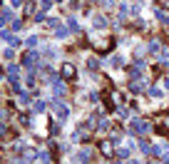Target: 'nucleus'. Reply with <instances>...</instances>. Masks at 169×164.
<instances>
[{"mask_svg":"<svg viewBox=\"0 0 169 164\" xmlns=\"http://www.w3.org/2000/svg\"><path fill=\"white\" fill-rule=\"evenodd\" d=\"M80 30V25H77V20H70V32H77Z\"/></svg>","mask_w":169,"mask_h":164,"instance_id":"nucleus-15","label":"nucleus"},{"mask_svg":"<svg viewBox=\"0 0 169 164\" xmlns=\"http://www.w3.org/2000/svg\"><path fill=\"white\" fill-rule=\"evenodd\" d=\"M92 23H95V27H102V25H104V18H102V15H95Z\"/></svg>","mask_w":169,"mask_h":164,"instance_id":"nucleus-12","label":"nucleus"},{"mask_svg":"<svg viewBox=\"0 0 169 164\" xmlns=\"http://www.w3.org/2000/svg\"><path fill=\"white\" fill-rule=\"evenodd\" d=\"M112 65L119 67V65H122V57H119V55H117V57H112Z\"/></svg>","mask_w":169,"mask_h":164,"instance_id":"nucleus-21","label":"nucleus"},{"mask_svg":"<svg viewBox=\"0 0 169 164\" xmlns=\"http://www.w3.org/2000/svg\"><path fill=\"white\" fill-rule=\"evenodd\" d=\"M0 18H3V23H8V20H10V10L5 8V10H3V15H0Z\"/></svg>","mask_w":169,"mask_h":164,"instance_id":"nucleus-18","label":"nucleus"},{"mask_svg":"<svg viewBox=\"0 0 169 164\" xmlns=\"http://www.w3.org/2000/svg\"><path fill=\"white\" fill-rule=\"evenodd\" d=\"M127 154H129V149H127V147H119L117 149V157H127Z\"/></svg>","mask_w":169,"mask_h":164,"instance_id":"nucleus-16","label":"nucleus"},{"mask_svg":"<svg viewBox=\"0 0 169 164\" xmlns=\"http://www.w3.org/2000/svg\"><path fill=\"white\" fill-rule=\"evenodd\" d=\"M149 129H152V124L147 122V119H134V122H132V132H134V134H144Z\"/></svg>","mask_w":169,"mask_h":164,"instance_id":"nucleus-1","label":"nucleus"},{"mask_svg":"<svg viewBox=\"0 0 169 164\" xmlns=\"http://www.w3.org/2000/svg\"><path fill=\"white\" fill-rule=\"evenodd\" d=\"M152 164H159V162H152Z\"/></svg>","mask_w":169,"mask_h":164,"instance_id":"nucleus-24","label":"nucleus"},{"mask_svg":"<svg viewBox=\"0 0 169 164\" xmlns=\"http://www.w3.org/2000/svg\"><path fill=\"white\" fill-rule=\"evenodd\" d=\"M149 95L152 97H162V90L159 87H149Z\"/></svg>","mask_w":169,"mask_h":164,"instance_id":"nucleus-14","label":"nucleus"},{"mask_svg":"<svg viewBox=\"0 0 169 164\" xmlns=\"http://www.w3.org/2000/svg\"><path fill=\"white\" fill-rule=\"evenodd\" d=\"M129 87H132V92H142V90H144V85L139 82V80H134V82L129 85Z\"/></svg>","mask_w":169,"mask_h":164,"instance_id":"nucleus-8","label":"nucleus"},{"mask_svg":"<svg viewBox=\"0 0 169 164\" xmlns=\"http://www.w3.org/2000/svg\"><path fill=\"white\" fill-rule=\"evenodd\" d=\"M129 164H139V162H129Z\"/></svg>","mask_w":169,"mask_h":164,"instance_id":"nucleus-23","label":"nucleus"},{"mask_svg":"<svg viewBox=\"0 0 169 164\" xmlns=\"http://www.w3.org/2000/svg\"><path fill=\"white\" fill-rule=\"evenodd\" d=\"M8 77H10V80H18V67H15V65L8 67Z\"/></svg>","mask_w":169,"mask_h":164,"instance_id":"nucleus-9","label":"nucleus"},{"mask_svg":"<svg viewBox=\"0 0 169 164\" xmlns=\"http://www.w3.org/2000/svg\"><path fill=\"white\" fill-rule=\"evenodd\" d=\"M25 15H35V3H27L25 5Z\"/></svg>","mask_w":169,"mask_h":164,"instance_id":"nucleus-10","label":"nucleus"},{"mask_svg":"<svg viewBox=\"0 0 169 164\" xmlns=\"http://www.w3.org/2000/svg\"><path fill=\"white\" fill-rule=\"evenodd\" d=\"M55 32H57V38H65V35L70 32V27H62V25H60V27H57V30H55Z\"/></svg>","mask_w":169,"mask_h":164,"instance_id":"nucleus-11","label":"nucleus"},{"mask_svg":"<svg viewBox=\"0 0 169 164\" xmlns=\"http://www.w3.org/2000/svg\"><path fill=\"white\" fill-rule=\"evenodd\" d=\"M115 164H119V162H115Z\"/></svg>","mask_w":169,"mask_h":164,"instance_id":"nucleus-25","label":"nucleus"},{"mask_svg":"<svg viewBox=\"0 0 169 164\" xmlns=\"http://www.w3.org/2000/svg\"><path fill=\"white\" fill-rule=\"evenodd\" d=\"M27 102H30V97H27L25 92H20V104H27Z\"/></svg>","mask_w":169,"mask_h":164,"instance_id":"nucleus-17","label":"nucleus"},{"mask_svg":"<svg viewBox=\"0 0 169 164\" xmlns=\"http://www.w3.org/2000/svg\"><path fill=\"white\" fill-rule=\"evenodd\" d=\"M52 90H55V95H65V85H62L60 80H55V85H52Z\"/></svg>","mask_w":169,"mask_h":164,"instance_id":"nucleus-6","label":"nucleus"},{"mask_svg":"<svg viewBox=\"0 0 169 164\" xmlns=\"http://www.w3.org/2000/svg\"><path fill=\"white\" fill-rule=\"evenodd\" d=\"M62 77H65V80H72V77H75V67L70 65V62L62 65Z\"/></svg>","mask_w":169,"mask_h":164,"instance_id":"nucleus-3","label":"nucleus"},{"mask_svg":"<svg viewBox=\"0 0 169 164\" xmlns=\"http://www.w3.org/2000/svg\"><path fill=\"white\" fill-rule=\"evenodd\" d=\"M100 152L104 157H112V144H109V142H102V144H100Z\"/></svg>","mask_w":169,"mask_h":164,"instance_id":"nucleus-5","label":"nucleus"},{"mask_svg":"<svg viewBox=\"0 0 169 164\" xmlns=\"http://www.w3.org/2000/svg\"><path fill=\"white\" fill-rule=\"evenodd\" d=\"M37 62H40V60H37V55H35V52H27V55H25V65H27V67H35Z\"/></svg>","mask_w":169,"mask_h":164,"instance_id":"nucleus-4","label":"nucleus"},{"mask_svg":"<svg viewBox=\"0 0 169 164\" xmlns=\"http://www.w3.org/2000/svg\"><path fill=\"white\" fill-rule=\"evenodd\" d=\"M157 50H159V42H157V40H154V42H152V45H149V52H157Z\"/></svg>","mask_w":169,"mask_h":164,"instance_id":"nucleus-20","label":"nucleus"},{"mask_svg":"<svg viewBox=\"0 0 169 164\" xmlns=\"http://www.w3.org/2000/svg\"><path fill=\"white\" fill-rule=\"evenodd\" d=\"M42 20H45V13H42V10H40V13H37V15H35V23H42Z\"/></svg>","mask_w":169,"mask_h":164,"instance_id":"nucleus-19","label":"nucleus"},{"mask_svg":"<svg viewBox=\"0 0 169 164\" xmlns=\"http://www.w3.org/2000/svg\"><path fill=\"white\" fill-rule=\"evenodd\" d=\"M112 3H115V0H102V5H112Z\"/></svg>","mask_w":169,"mask_h":164,"instance_id":"nucleus-22","label":"nucleus"},{"mask_svg":"<svg viewBox=\"0 0 169 164\" xmlns=\"http://www.w3.org/2000/svg\"><path fill=\"white\" fill-rule=\"evenodd\" d=\"M154 15H157V20H162V23H164V25H169V15H167L164 10H157V13H154Z\"/></svg>","mask_w":169,"mask_h":164,"instance_id":"nucleus-7","label":"nucleus"},{"mask_svg":"<svg viewBox=\"0 0 169 164\" xmlns=\"http://www.w3.org/2000/svg\"><path fill=\"white\" fill-rule=\"evenodd\" d=\"M55 115H57L60 119H65L67 117V107L62 104V102H55Z\"/></svg>","mask_w":169,"mask_h":164,"instance_id":"nucleus-2","label":"nucleus"},{"mask_svg":"<svg viewBox=\"0 0 169 164\" xmlns=\"http://www.w3.org/2000/svg\"><path fill=\"white\" fill-rule=\"evenodd\" d=\"M32 110H35V112H42V110H45V102H40V99H37V102L32 104Z\"/></svg>","mask_w":169,"mask_h":164,"instance_id":"nucleus-13","label":"nucleus"}]
</instances>
